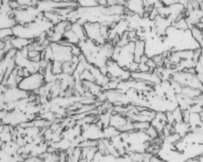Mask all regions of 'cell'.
<instances>
[{"mask_svg":"<svg viewBox=\"0 0 203 162\" xmlns=\"http://www.w3.org/2000/svg\"><path fill=\"white\" fill-rule=\"evenodd\" d=\"M12 36H14L12 27H4V29H1V30H0V38H1V40Z\"/></svg>","mask_w":203,"mask_h":162,"instance_id":"obj_3","label":"cell"},{"mask_svg":"<svg viewBox=\"0 0 203 162\" xmlns=\"http://www.w3.org/2000/svg\"><path fill=\"white\" fill-rule=\"evenodd\" d=\"M45 83L46 82H45L44 75L40 73V72H37V73L31 74L27 77H24L17 87L23 89L24 91L34 92L38 90V89H40Z\"/></svg>","mask_w":203,"mask_h":162,"instance_id":"obj_1","label":"cell"},{"mask_svg":"<svg viewBox=\"0 0 203 162\" xmlns=\"http://www.w3.org/2000/svg\"><path fill=\"white\" fill-rule=\"evenodd\" d=\"M77 3L79 7H83V8H90V7L99 6V3H97V0H77Z\"/></svg>","mask_w":203,"mask_h":162,"instance_id":"obj_2","label":"cell"}]
</instances>
